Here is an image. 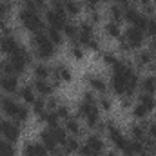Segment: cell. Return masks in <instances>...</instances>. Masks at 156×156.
Wrapping results in <instances>:
<instances>
[{
	"mask_svg": "<svg viewBox=\"0 0 156 156\" xmlns=\"http://www.w3.org/2000/svg\"><path fill=\"white\" fill-rule=\"evenodd\" d=\"M89 156H100V154H89Z\"/></svg>",
	"mask_w": 156,
	"mask_h": 156,
	"instance_id": "cell-50",
	"label": "cell"
},
{
	"mask_svg": "<svg viewBox=\"0 0 156 156\" xmlns=\"http://www.w3.org/2000/svg\"><path fill=\"white\" fill-rule=\"evenodd\" d=\"M98 2H100V0H87V4H89L91 7H96V5H98Z\"/></svg>",
	"mask_w": 156,
	"mask_h": 156,
	"instance_id": "cell-47",
	"label": "cell"
},
{
	"mask_svg": "<svg viewBox=\"0 0 156 156\" xmlns=\"http://www.w3.org/2000/svg\"><path fill=\"white\" fill-rule=\"evenodd\" d=\"M142 42H144V33H142V29H138V27H129L127 31H125V44L129 45V47H140L142 45Z\"/></svg>",
	"mask_w": 156,
	"mask_h": 156,
	"instance_id": "cell-6",
	"label": "cell"
},
{
	"mask_svg": "<svg viewBox=\"0 0 156 156\" xmlns=\"http://www.w3.org/2000/svg\"><path fill=\"white\" fill-rule=\"evenodd\" d=\"M53 134H55V138H56V142L58 144H64L66 140H67V131L66 129H62V127H53Z\"/></svg>",
	"mask_w": 156,
	"mask_h": 156,
	"instance_id": "cell-27",
	"label": "cell"
},
{
	"mask_svg": "<svg viewBox=\"0 0 156 156\" xmlns=\"http://www.w3.org/2000/svg\"><path fill=\"white\" fill-rule=\"evenodd\" d=\"M55 76L58 78V80L69 82L71 80V71L67 67H64V66H58V67H55Z\"/></svg>",
	"mask_w": 156,
	"mask_h": 156,
	"instance_id": "cell-20",
	"label": "cell"
},
{
	"mask_svg": "<svg viewBox=\"0 0 156 156\" xmlns=\"http://www.w3.org/2000/svg\"><path fill=\"white\" fill-rule=\"evenodd\" d=\"M66 129L69 133H73V134H78L80 133V125H78V122L75 118H66Z\"/></svg>",
	"mask_w": 156,
	"mask_h": 156,
	"instance_id": "cell-28",
	"label": "cell"
},
{
	"mask_svg": "<svg viewBox=\"0 0 156 156\" xmlns=\"http://www.w3.org/2000/svg\"><path fill=\"white\" fill-rule=\"evenodd\" d=\"M127 156H131V154H127Z\"/></svg>",
	"mask_w": 156,
	"mask_h": 156,
	"instance_id": "cell-54",
	"label": "cell"
},
{
	"mask_svg": "<svg viewBox=\"0 0 156 156\" xmlns=\"http://www.w3.org/2000/svg\"><path fill=\"white\" fill-rule=\"evenodd\" d=\"M20 22L24 24V27H27L33 33L40 31V27H42V20H40V16L37 15V11L35 9H29V7H26V9L20 11Z\"/></svg>",
	"mask_w": 156,
	"mask_h": 156,
	"instance_id": "cell-3",
	"label": "cell"
},
{
	"mask_svg": "<svg viewBox=\"0 0 156 156\" xmlns=\"http://www.w3.org/2000/svg\"><path fill=\"white\" fill-rule=\"evenodd\" d=\"M56 115H58V118H69V111H67L66 105H60V107L56 109Z\"/></svg>",
	"mask_w": 156,
	"mask_h": 156,
	"instance_id": "cell-41",
	"label": "cell"
},
{
	"mask_svg": "<svg viewBox=\"0 0 156 156\" xmlns=\"http://www.w3.org/2000/svg\"><path fill=\"white\" fill-rule=\"evenodd\" d=\"M104 60H105V62H109V64H113V66L116 64V60H115V56H113V55H105V56H104Z\"/></svg>",
	"mask_w": 156,
	"mask_h": 156,
	"instance_id": "cell-45",
	"label": "cell"
},
{
	"mask_svg": "<svg viewBox=\"0 0 156 156\" xmlns=\"http://www.w3.org/2000/svg\"><path fill=\"white\" fill-rule=\"evenodd\" d=\"M71 53H73V56H75V58H82V55H83V53H82V47H80L78 44H73Z\"/></svg>",
	"mask_w": 156,
	"mask_h": 156,
	"instance_id": "cell-42",
	"label": "cell"
},
{
	"mask_svg": "<svg viewBox=\"0 0 156 156\" xmlns=\"http://www.w3.org/2000/svg\"><path fill=\"white\" fill-rule=\"evenodd\" d=\"M105 31H107V35H109V37L118 38V37H120V27H118V22H109V24L105 26Z\"/></svg>",
	"mask_w": 156,
	"mask_h": 156,
	"instance_id": "cell-29",
	"label": "cell"
},
{
	"mask_svg": "<svg viewBox=\"0 0 156 156\" xmlns=\"http://www.w3.org/2000/svg\"><path fill=\"white\" fill-rule=\"evenodd\" d=\"M151 51H144V53H140V56H138V60H140V64L142 66H147V64H151Z\"/></svg>",
	"mask_w": 156,
	"mask_h": 156,
	"instance_id": "cell-35",
	"label": "cell"
},
{
	"mask_svg": "<svg viewBox=\"0 0 156 156\" xmlns=\"http://www.w3.org/2000/svg\"><path fill=\"white\" fill-rule=\"evenodd\" d=\"M11 58L18 60V62H22V64H27V62H29V55H27L26 47H22V45H16V49L11 53Z\"/></svg>",
	"mask_w": 156,
	"mask_h": 156,
	"instance_id": "cell-16",
	"label": "cell"
},
{
	"mask_svg": "<svg viewBox=\"0 0 156 156\" xmlns=\"http://www.w3.org/2000/svg\"><path fill=\"white\" fill-rule=\"evenodd\" d=\"M0 107H2V111H4L7 116H11L15 122H26V120H27V109H26L24 105L13 102V100L7 98V96H0Z\"/></svg>",
	"mask_w": 156,
	"mask_h": 156,
	"instance_id": "cell-1",
	"label": "cell"
},
{
	"mask_svg": "<svg viewBox=\"0 0 156 156\" xmlns=\"http://www.w3.org/2000/svg\"><path fill=\"white\" fill-rule=\"evenodd\" d=\"M33 45H35L37 55H38L40 58H49L55 53V44L47 38V35L42 33V31H37L33 35Z\"/></svg>",
	"mask_w": 156,
	"mask_h": 156,
	"instance_id": "cell-2",
	"label": "cell"
},
{
	"mask_svg": "<svg viewBox=\"0 0 156 156\" xmlns=\"http://www.w3.org/2000/svg\"><path fill=\"white\" fill-rule=\"evenodd\" d=\"M33 105H35V113H38V115H42V113H44V109H45V104H44L42 100H38V98L35 100V104H33Z\"/></svg>",
	"mask_w": 156,
	"mask_h": 156,
	"instance_id": "cell-40",
	"label": "cell"
},
{
	"mask_svg": "<svg viewBox=\"0 0 156 156\" xmlns=\"http://www.w3.org/2000/svg\"><path fill=\"white\" fill-rule=\"evenodd\" d=\"M0 123H2V120H0Z\"/></svg>",
	"mask_w": 156,
	"mask_h": 156,
	"instance_id": "cell-53",
	"label": "cell"
},
{
	"mask_svg": "<svg viewBox=\"0 0 156 156\" xmlns=\"http://www.w3.org/2000/svg\"><path fill=\"white\" fill-rule=\"evenodd\" d=\"M7 11H9V5H7L5 2H0V16H4Z\"/></svg>",
	"mask_w": 156,
	"mask_h": 156,
	"instance_id": "cell-44",
	"label": "cell"
},
{
	"mask_svg": "<svg viewBox=\"0 0 156 156\" xmlns=\"http://www.w3.org/2000/svg\"><path fill=\"white\" fill-rule=\"evenodd\" d=\"M64 2H66V13L76 15L78 11H80V5H78L76 0H64Z\"/></svg>",
	"mask_w": 156,
	"mask_h": 156,
	"instance_id": "cell-30",
	"label": "cell"
},
{
	"mask_svg": "<svg viewBox=\"0 0 156 156\" xmlns=\"http://www.w3.org/2000/svg\"><path fill=\"white\" fill-rule=\"evenodd\" d=\"M87 82H89V85L94 89V91H98V93H104L105 91V83H104V80L98 76H87Z\"/></svg>",
	"mask_w": 156,
	"mask_h": 156,
	"instance_id": "cell-19",
	"label": "cell"
},
{
	"mask_svg": "<svg viewBox=\"0 0 156 156\" xmlns=\"http://www.w3.org/2000/svg\"><path fill=\"white\" fill-rule=\"evenodd\" d=\"M47 38L51 40L55 45H58V44H62V35H60V29H55V27H49L47 29Z\"/></svg>",
	"mask_w": 156,
	"mask_h": 156,
	"instance_id": "cell-22",
	"label": "cell"
},
{
	"mask_svg": "<svg viewBox=\"0 0 156 156\" xmlns=\"http://www.w3.org/2000/svg\"><path fill=\"white\" fill-rule=\"evenodd\" d=\"M109 136H111V140H113V144L116 145L118 149H122L123 153L127 151V147H129V142L123 138V134L118 131L116 127H113V125H109Z\"/></svg>",
	"mask_w": 156,
	"mask_h": 156,
	"instance_id": "cell-8",
	"label": "cell"
},
{
	"mask_svg": "<svg viewBox=\"0 0 156 156\" xmlns=\"http://www.w3.org/2000/svg\"><path fill=\"white\" fill-rule=\"evenodd\" d=\"M100 104H102V107H104L105 111H109V109H111V100H109V98H105V96H102V100H100Z\"/></svg>",
	"mask_w": 156,
	"mask_h": 156,
	"instance_id": "cell-43",
	"label": "cell"
},
{
	"mask_svg": "<svg viewBox=\"0 0 156 156\" xmlns=\"http://www.w3.org/2000/svg\"><path fill=\"white\" fill-rule=\"evenodd\" d=\"M147 33L149 35H153V37H156V20L154 18H151V20H147Z\"/></svg>",
	"mask_w": 156,
	"mask_h": 156,
	"instance_id": "cell-38",
	"label": "cell"
},
{
	"mask_svg": "<svg viewBox=\"0 0 156 156\" xmlns=\"http://www.w3.org/2000/svg\"><path fill=\"white\" fill-rule=\"evenodd\" d=\"M118 2H120L122 5H127V4H129V0H118Z\"/></svg>",
	"mask_w": 156,
	"mask_h": 156,
	"instance_id": "cell-48",
	"label": "cell"
},
{
	"mask_svg": "<svg viewBox=\"0 0 156 156\" xmlns=\"http://www.w3.org/2000/svg\"><path fill=\"white\" fill-rule=\"evenodd\" d=\"M42 144H44V147L49 151V153H55L56 151V145H58V142H56V138H55V134H53V131H42Z\"/></svg>",
	"mask_w": 156,
	"mask_h": 156,
	"instance_id": "cell-11",
	"label": "cell"
},
{
	"mask_svg": "<svg viewBox=\"0 0 156 156\" xmlns=\"http://www.w3.org/2000/svg\"><path fill=\"white\" fill-rule=\"evenodd\" d=\"M49 75H51V71H49V67H47V66H44V64L35 66V76H37V78L45 80V78H49Z\"/></svg>",
	"mask_w": 156,
	"mask_h": 156,
	"instance_id": "cell-23",
	"label": "cell"
},
{
	"mask_svg": "<svg viewBox=\"0 0 156 156\" xmlns=\"http://www.w3.org/2000/svg\"><path fill=\"white\" fill-rule=\"evenodd\" d=\"M0 156H15V149L7 140L0 138Z\"/></svg>",
	"mask_w": 156,
	"mask_h": 156,
	"instance_id": "cell-21",
	"label": "cell"
},
{
	"mask_svg": "<svg viewBox=\"0 0 156 156\" xmlns=\"http://www.w3.org/2000/svg\"><path fill=\"white\" fill-rule=\"evenodd\" d=\"M133 115H134L136 118H144L145 115H147V111H145V109H144V107H142V105L138 104V105H136V107L133 109Z\"/></svg>",
	"mask_w": 156,
	"mask_h": 156,
	"instance_id": "cell-39",
	"label": "cell"
},
{
	"mask_svg": "<svg viewBox=\"0 0 156 156\" xmlns=\"http://www.w3.org/2000/svg\"><path fill=\"white\" fill-rule=\"evenodd\" d=\"M45 18H47V22H49V27H55V29H62V27L66 26L64 15L56 13L55 9H49V11L45 13Z\"/></svg>",
	"mask_w": 156,
	"mask_h": 156,
	"instance_id": "cell-9",
	"label": "cell"
},
{
	"mask_svg": "<svg viewBox=\"0 0 156 156\" xmlns=\"http://www.w3.org/2000/svg\"><path fill=\"white\" fill-rule=\"evenodd\" d=\"M133 136H134V140L142 142V140L145 138V131H144V127H142V125H134V127H133Z\"/></svg>",
	"mask_w": 156,
	"mask_h": 156,
	"instance_id": "cell-33",
	"label": "cell"
},
{
	"mask_svg": "<svg viewBox=\"0 0 156 156\" xmlns=\"http://www.w3.org/2000/svg\"><path fill=\"white\" fill-rule=\"evenodd\" d=\"M122 15H123V13H122V7H120V5H113V7H111V16H113L115 22L122 20Z\"/></svg>",
	"mask_w": 156,
	"mask_h": 156,
	"instance_id": "cell-36",
	"label": "cell"
},
{
	"mask_svg": "<svg viewBox=\"0 0 156 156\" xmlns=\"http://www.w3.org/2000/svg\"><path fill=\"white\" fill-rule=\"evenodd\" d=\"M138 16H140V13H138L134 7H127V9L123 11V18H125V20H129V22H134Z\"/></svg>",
	"mask_w": 156,
	"mask_h": 156,
	"instance_id": "cell-32",
	"label": "cell"
},
{
	"mask_svg": "<svg viewBox=\"0 0 156 156\" xmlns=\"http://www.w3.org/2000/svg\"><path fill=\"white\" fill-rule=\"evenodd\" d=\"M85 145H87V149H91L93 154H100V151L104 149V142L98 136H89L87 142H85Z\"/></svg>",
	"mask_w": 156,
	"mask_h": 156,
	"instance_id": "cell-13",
	"label": "cell"
},
{
	"mask_svg": "<svg viewBox=\"0 0 156 156\" xmlns=\"http://www.w3.org/2000/svg\"><path fill=\"white\" fill-rule=\"evenodd\" d=\"M45 154H47V149H45L42 144L29 142V144H26V147H24V156H45Z\"/></svg>",
	"mask_w": 156,
	"mask_h": 156,
	"instance_id": "cell-10",
	"label": "cell"
},
{
	"mask_svg": "<svg viewBox=\"0 0 156 156\" xmlns=\"http://www.w3.org/2000/svg\"><path fill=\"white\" fill-rule=\"evenodd\" d=\"M16 42H15V38H11V37H2L0 38V51H4V53H13L15 49H16Z\"/></svg>",
	"mask_w": 156,
	"mask_h": 156,
	"instance_id": "cell-14",
	"label": "cell"
},
{
	"mask_svg": "<svg viewBox=\"0 0 156 156\" xmlns=\"http://www.w3.org/2000/svg\"><path fill=\"white\" fill-rule=\"evenodd\" d=\"M64 35L67 37V38H71V40H75L78 37V27H75V26H71V24H66L64 27Z\"/></svg>",
	"mask_w": 156,
	"mask_h": 156,
	"instance_id": "cell-31",
	"label": "cell"
},
{
	"mask_svg": "<svg viewBox=\"0 0 156 156\" xmlns=\"http://www.w3.org/2000/svg\"><path fill=\"white\" fill-rule=\"evenodd\" d=\"M109 156H116V154H109Z\"/></svg>",
	"mask_w": 156,
	"mask_h": 156,
	"instance_id": "cell-51",
	"label": "cell"
},
{
	"mask_svg": "<svg viewBox=\"0 0 156 156\" xmlns=\"http://www.w3.org/2000/svg\"><path fill=\"white\" fill-rule=\"evenodd\" d=\"M42 120H44L51 129L58 125V115H56V113H42Z\"/></svg>",
	"mask_w": 156,
	"mask_h": 156,
	"instance_id": "cell-24",
	"label": "cell"
},
{
	"mask_svg": "<svg viewBox=\"0 0 156 156\" xmlns=\"http://www.w3.org/2000/svg\"><path fill=\"white\" fill-rule=\"evenodd\" d=\"M142 87H144V93H147V94H153L156 89V80L151 76H147L144 80V83H142Z\"/></svg>",
	"mask_w": 156,
	"mask_h": 156,
	"instance_id": "cell-25",
	"label": "cell"
},
{
	"mask_svg": "<svg viewBox=\"0 0 156 156\" xmlns=\"http://www.w3.org/2000/svg\"><path fill=\"white\" fill-rule=\"evenodd\" d=\"M78 38H80V44L85 45L87 49H98V42L93 37V27L89 24H82L78 27Z\"/></svg>",
	"mask_w": 156,
	"mask_h": 156,
	"instance_id": "cell-5",
	"label": "cell"
},
{
	"mask_svg": "<svg viewBox=\"0 0 156 156\" xmlns=\"http://www.w3.org/2000/svg\"><path fill=\"white\" fill-rule=\"evenodd\" d=\"M62 145H64V151H66V153H75V151L80 149V145H78V142L75 138H67Z\"/></svg>",
	"mask_w": 156,
	"mask_h": 156,
	"instance_id": "cell-26",
	"label": "cell"
},
{
	"mask_svg": "<svg viewBox=\"0 0 156 156\" xmlns=\"http://www.w3.org/2000/svg\"><path fill=\"white\" fill-rule=\"evenodd\" d=\"M0 69L4 71V75H15V69H13V66H11V60L0 62Z\"/></svg>",
	"mask_w": 156,
	"mask_h": 156,
	"instance_id": "cell-34",
	"label": "cell"
},
{
	"mask_svg": "<svg viewBox=\"0 0 156 156\" xmlns=\"http://www.w3.org/2000/svg\"><path fill=\"white\" fill-rule=\"evenodd\" d=\"M0 87L5 93H15L16 87H18V82H16L15 75H4V76L0 78Z\"/></svg>",
	"mask_w": 156,
	"mask_h": 156,
	"instance_id": "cell-12",
	"label": "cell"
},
{
	"mask_svg": "<svg viewBox=\"0 0 156 156\" xmlns=\"http://www.w3.org/2000/svg\"><path fill=\"white\" fill-rule=\"evenodd\" d=\"M0 133H2V136L7 140V142H15V140H18V127L15 125V123H11V122H2L0 123Z\"/></svg>",
	"mask_w": 156,
	"mask_h": 156,
	"instance_id": "cell-7",
	"label": "cell"
},
{
	"mask_svg": "<svg viewBox=\"0 0 156 156\" xmlns=\"http://www.w3.org/2000/svg\"><path fill=\"white\" fill-rule=\"evenodd\" d=\"M26 2H27V0H26Z\"/></svg>",
	"mask_w": 156,
	"mask_h": 156,
	"instance_id": "cell-55",
	"label": "cell"
},
{
	"mask_svg": "<svg viewBox=\"0 0 156 156\" xmlns=\"http://www.w3.org/2000/svg\"><path fill=\"white\" fill-rule=\"evenodd\" d=\"M133 24H134V27H138V29H145V27H147V18L140 15V16H138Z\"/></svg>",
	"mask_w": 156,
	"mask_h": 156,
	"instance_id": "cell-37",
	"label": "cell"
},
{
	"mask_svg": "<svg viewBox=\"0 0 156 156\" xmlns=\"http://www.w3.org/2000/svg\"><path fill=\"white\" fill-rule=\"evenodd\" d=\"M149 134L153 136V140H156V123H154V125H151V129H149Z\"/></svg>",
	"mask_w": 156,
	"mask_h": 156,
	"instance_id": "cell-46",
	"label": "cell"
},
{
	"mask_svg": "<svg viewBox=\"0 0 156 156\" xmlns=\"http://www.w3.org/2000/svg\"><path fill=\"white\" fill-rule=\"evenodd\" d=\"M138 104L149 113V111H153L154 109V98H153V94H147V93H144V94H140V100H138Z\"/></svg>",
	"mask_w": 156,
	"mask_h": 156,
	"instance_id": "cell-18",
	"label": "cell"
},
{
	"mask_svg": "<svg viewBox=\"0 0 156 156\" xmlns=\"http://www.w3.org/2000/svg\"><path fill=\"white\" fill-rule=\"evenodd\" d=\"M58 156H64V154H58Z\"/></svg>",
	"mask_w": 156,
	"mask_h": 156,
	"instance_id": "cell-52",
	"label": "cell"
},
{
	"mask_svg": "<svg viewBox=\"0 0 156 156\" xmlns=\"http://www.w3.org/2000/svg\"><path fill=\"white\" fill-rule=\"evenodd\" d=\"M20 96H22V100L26 102V104H35V100H37V96H35V89L33 87H29V85H26V87H22L20 89Z\"/></svg>",
	"mask_w": 156,
	"mask_h": 156,
	"instance_id": "cell-17",
	"label": "cell"
},
{
	"mask_svg": "<svg viewBox=\"0 0 156 156\" xmlns=\"http://www.w3.org/2000/svg\"><path fill=\"white\" fill-rule=\"evenodd\" d=\"M151 45H153V49H154V51H156V37H154V38H153V44H151Z\"/></svg>",
	"mask_w": 156,
	"mask_h": 156,
	"instance_id": "cell-49",
	"label": "cell"
},
{
	"mask_svg": "<svg viewBox=\"0 0 156 156\" xmlns=\"http://www.w3.org/2000/svg\"><path fill=\"white\" fill-rule=\"evenodd\" d=\"M80 115L87 120L89 125H96L100 122V115H98V107H96V102H82L80 105Z\"/></svg>",
	"mask_w": 156,
	"mask_h": 156,
	"instance_id": "cell-4",
	"label": "cell"
},
{
	"mask_svg": "<svg viewBox=\"0 0 156 156\" xmlns=\"http://www.w3.org/2000/svg\"><path fill=\"white\" fill-rule=\"evenodd\" d=\"M33 89H35L37 93H40V94H44V96H45V94H51V93H53V85H51L49 82H45V80H40V78L37 80V82H35Z\"/></svg>",
	"mask_w": 156,
	"mask_h": 156,
	"instance_id": "cell-15",
	"label": "cell"
}]
</instances>
